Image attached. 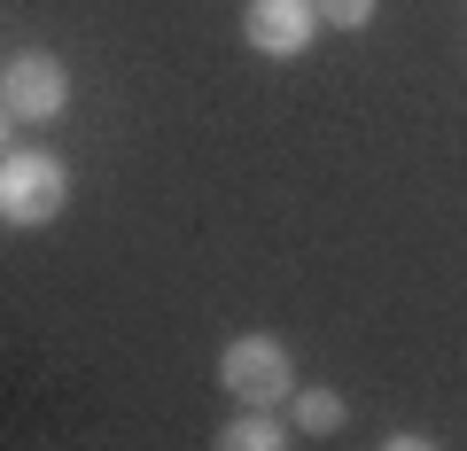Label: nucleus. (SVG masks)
<instances>
[{
	"instance_id": "6",
	"label": "nucleus",
	"mask_w": 467,
	"mask_h": 451,
	"mask_svg": "<svg viewBox=\"0 0 467 451\" xmlns=\"http://www.w3.org/2000/svg\"><path fill=\"white\" fill-rule=\"evenodd\" d=\"M288 413H296L304 436H335V428L350 420V405H343V389H296V397H288Z\"/></svg>"
},
{
	"instance_id": "4",
	"label": "nucleus",
	"mask_w": 467,
	"mask_h": 451,
	"mask_svg": "<svg viewBox=\"0 0 467 451\" xmlns=\"http://www.w3.org/2000/svg\"><path fill=\"white\" fill-rule=\"evenodd\" d=\"M242 39H250V55H265V63H296L319 39V8L312 0H250V8H242Z\"/></svg>"
},
{
	"instance_id": "5",
	"label": "nucleus",
	"mask_w": 467,
	"mask_h": 451,
	"mask_svg": "<svg viewBox=\"0 0 467 451\" xmlns=\"http://www.w3.org/2000/svg\"><path fill=\"white\" fill-rule=\"evenodd\" d=\"M288 444H296V420L281 413H234L211 436V451H288Z\"/></svg>"
},
{
	"instance_id": "2",
	"label": "nucleus",
	"mask_w": 467,
	"mask_h": 451,
	"mask_svg": "<svg viewBox=\"0 0 467 451\" xmlns=\"http://www.w3.org/2000/svg\"><path fill=\"white\" fill-rule=\"evenodd\" d=\"M63 210H70V164L55 149H16L8 140V156H0V218L16 234H39Z\"/></svg>"
},
{
	"instance_id": "8",
	"label": "nucleus",
	"mask_w": 467,
	"mask_h": 451,
	"mask_svg": "<svg viewBox=\"0 0 467 451\" xmlns=\"http://www.w3.org/2000/svg\"><path fill=\"white\" fill-rule=\"evenodd\" d=\"M374 451H444V444H436V436H420V428H398V436H382Z\"/></svg>"
},
{
	"instance_id": "3",
	"label": "nucleus",
	"mask_w": 467,
	"mask_h": 451,
	"mask_svg": "<svg viewBox=\"0 0 467 451\" xmlns=\"http://www.w3.org/2000/svg\"><path fill=\"white\" fill-rule=\"evenodd\" d=\"M63 109H70L63 55L16 47L8 63H0V118H8V133H16V125H63Z\"/></svg>"
},
{
	"instance_id": "7",
	"label": "nucleus",
	"mask_w": 467,
	"mask_h": 451,
	"mask_svg": "<svg viewBox=\"0 0 467 451\" xmlns=\"http://www.w3.org/2000/svg\"><path fill=\"white\" fill-rule=\"evenodd\" d=\"M312 8H319V24H327V32H367L382 0H312Z\"/></svg>"
},
{
	"instance_id": "1",
	"label": "nucleus",
	"mask_w": 467,
	"mask_h": 451,
	"mask_svg": "<svg viewBox=\"0 0 467 451\" xmlns=\"http://www.w3.org/2000/svg\"><path fill=\"white\" fill-rule=\"evenodd\" d=\"M218 389L242 413H288V397H296V351L281 334H234L218 351Z\"/></svg>"
}]
</instances>
